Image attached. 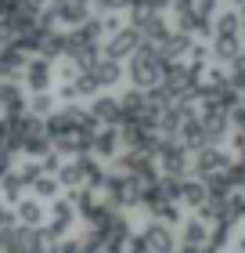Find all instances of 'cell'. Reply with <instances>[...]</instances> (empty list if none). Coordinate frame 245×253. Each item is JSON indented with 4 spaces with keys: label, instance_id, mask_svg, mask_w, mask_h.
<instances>
[{
    "label": "cell",
    "instance_id": "6da1fadb",
    "mask_svg": "<svg viewBox=\"0 0 245 253\" xmlns=\"http://www.w3.org/2000/svg\"><path fill=\"white\" fill-rule=\"evenodd\" d=\"M162 73H166V58L155 51V43H144L130 58V80H134V87H141V90H155L162 84Z\"/></svg>",
    "mask_w": 245,
    "mask_h": 253
},
{
    "label": "cell",
    "instance_id": "7a4b0ae2",
    "mask_svg": "<svg viewBox=\"0 0 245 253\" xmlns=\"http://www.w3.org/2000/svg\"><path fill=\"white\" fill-rule=\"evenodd\" d=\"M22 84H26L29 94H43V90H51V84H54V65H51V58H43V54H29L26 73H22Z\"/></svg>",
    "mask_w": 245,
    "mask_h": 253
},
{
    "label": "cell",
    "instance_id": "3957f363",
    "mask_svg": "<svg viewBox=\"0 0 245 253\" xmlns=\"http://www.w3.org/2000/svg\"><path fill=\"white\" fill-rule=\"evenodd\" d=\"M144 47V37H141V29L137 26H123L119 33H112L108 43H105V54L115 62H123V58H134L137 51Z\"/></svg>",
    "mask_w": 245,
    "mask_h": 253
},
{
    "label": "cell",
    "instance_id": "277c9868",
    "mask_svg": "<svg viewBox=\"0 0 245 253\" xmlns=\"http://www.w3.org/2000/svg\"><path fill=\"white\" fill-rule=\"evenodd\" d=\"M76 217H79V206H76V203H69V199H54V206H51V217H47L51 224H43V228H47V235L58 243V239H62V235L69 232V228H72V221H76Z\"/></svg>",
    "mask_w": 245,
    "mask_h": 253
},
{
    "label": "cell",
    "instance_id": "5b68a950",
    "mask_svg": "<svg viewBox=\"0 0 245 253\" xmlns=\"http://www.w3.org/2000/svg\"><path fill=\"white\" fill-rule=\"evenodd\" d=\"M231 167V159L220 152V148H202V152L195 156V174L209 181V177H216V174H224V170Z\"/></svg>",
    "mask_w": 245,
    "mask_h": 253
},
{
    "label": "cell",
    "instance_id": "8992f818",
    "mask_svg": "<svg viewBox=\"0 0 245 253\" xmlns=\"http://www.w3.org/2000/svg\"><path fill=\"white\" fill-rule=\"evenodd\" d=\"M155 47H159V54H162V58H170V62H180L184 58V54H191V47H195V43H191V33H166V37H162L159 43H155Z\"/></svg>",
    "mask_w": 245,
    "mask_h": 253
},
{
    "label": "cell",
    "instance_id": "52a82bcc",
    "mask_svg": "<svg viewBox=\"0 0 245 253\" xmlns=\"http://www.w3.org/2000/svg\"><path fill=\"white\" fill-rule=\"evenodd\" d=\"M90 116H94L101 126H112V123H123V105L119 98H108V94H98L90 101Z\"/></svg>",
    "mask_w": 245,
    "mask_h": 253
},
{
    "label": "cell",
    "instance_id": "ba28073f",
    "mask_svg": "<svg viewBox=\"0 0 245 253\" xmlns=\"http://www.w3.org/2000/svg\"><path fill=\"white\" fill-rule=\"evenodd\" d=\"M159 159H162V170H170L173 177H184V170H188V152H184V145H170V141H159Z\"/></svg>",
    "mask_w": 245,
    "mask_h": 253
},
{
    "label": "cell",
    "instance_id": "9c48e42d",
    "mask_svg": "<svg viewBox=\"0 0 245 253\" xmlns=\"http://www.w3.org/2000/svg\"><path fill=\"white\" fill-rule=\"evenodd\" d=\"M87 73L94 76V84H98V87H112V84H119L123 65L115 62V58H108V54H101L94 65H87Z\"/></svg>",
    "mask_w": 245,
    "mask_h": 253
},
{
    "label": "cell",
    "instance_id": "30bf717a",
    "mask_svg": "<svg viewBox=\"0 0 245 253\" xmlns=\"http://www.w3.org/2000/svg\"><path fill=\"white\" fill-rule=\"evenodd\" d=\"M119 145H123V130H115V126H98V130H94V145H90V152H94L98 159H108Z\"/></svg>",
    "mask_w": 245,
    "mask_h": 253
},
{
    "label": "cell",
    "instance_id": "8fae6325",
    "mask_svg": "<svg viewBox=\"0 0 245 253\" xmlns=\"http://www.w3.org/2000/svg\"><path fill=\"white\" fill-rule=\"evenodd\" d=\"M15 217H18V224H26V228H43V221H47V213H43V199H22L15 206Z\"/></svg>",
    "mask_w": 245,
    "mask_h": 253
},
{
    "label": "cell",
    "instance_id": "7c38bea8",
    "mask_svg": "<svg viewBox=\"0 0 245 253\" xmlns=\"http://www.w3.org/2000/svg\"><path fill=\"white\" fill-rule=\"evenodd\" d=\"M141 235L148 239V246L155 250V253H173V232H170L166 221H151Z\"/></svg>",
    "mask_w": 245,
    "mask_h": 253
},
{
    "label": "cell",
    "instance_id": "4fadbf2b",
    "mask_svg": "<svg viewBox=\"0 0 245 253\" xmlns=\"http://www.w3.org/2000/svg\"><path fill=\"white\" fill-rule=\"evenodd\" d=\"M29 188V181L22 177V170L15 167L7 177H0V195H4V203H11V206H18L22 203V192Z\"/></svg>",
    "mask_w": 245,
    "mask_h": 253
},
{
    "label": "cell",
    "instance_id": "5bb4252c",
    "mask_svg": "<svg viewBox=\"0 0 245 253\" xmlns=\"http://www.w3.org/2000/svg\"><path fill=\"white\" fill-rule=\"evenodd\" d=\"M238 47H242V37H227V33H216L213 37V58L216 62H235L242 54Z\"/></svg>",
    "mask_w": 245,
    "mask_h": 253
},
{
    "label": "cell",
    "instance_id": "9a60e30c",
    "mask_svg": "<svg viewBox=\"0 0 245 253\" xmlns=\"http://www.w3.org/2000/svg\"><path fill=\"white\" fill-rule=\"evenodd\" d=\"M58 188H62L58 174H40V177L29 185V192L36 195V199H58Z\"/></svg>",
    "mask_w": 245,
    "mask_h": 253
},
{
    "label": "cell",
    "instance_id": "2e32d148",
    "mask_svg": "<svg viewBox=\"0 0 245 253\" xmlns=\"http://www.w3.org/2000/svg\"><path fill=\"white\" fill-rule=\"evenodd\" d=\"M29 112H33V116H51V112H58L54 109V98L47 94V90H43V94H33L29 98Z\"/></svg>",
    "mask_w": 245,
    "mask_h": 253
},
{
    "label": "cell",
    "instance_id": "e0dca14e",
    "mask_svg": "<svg viewBox=\"0 0 245 253\" xmlns=\"http://www.w3.org/2000/svg\"><path fill=\"white\" fill-rule=\"evenodd\" d=\"M231 87H235V90H242V94H245V54H238V58L235 62H231Z\"/></svg>",
    "mask_w": 245,
    "mask_h": 253
},
{
    "label": "cell",
    "instance_id": "ac0fdd59",
    "mask_svg": "<svg viewBox=\"0 0 245 253\" xmlns=\"http://www.w3.org/2000/svg\"><path fill=\"white\" fill-rule=\"evenodd\" d=\"M15 152H7V148H0V177H7L11 170H15Z\"/></svg>",
    "mask_w": 245,
    "mask_h": 253
},
{
    "label": "cell",
    "instance_id": "d6986e66",
    "mask_svg": "<svg viewBox=\"0 0 245 253\" xmlns=\"http://www.w3.org/2000/svg\"><path fill=\"white\" fill-rule=\"evenodd\" d=\"M126 246H130V253H155V250L148 246L144 235H130V239H126Z\"/></svg>",
    "mask_w": 245,
    "mask_h": 253
},
{
    "label": "cell",
    "instance_id": "ffe728a7",
    "mask_svg": "<svg viewBox=\"0 0 245 253\" xmlns=\"http://www.w3.org/2000/svg\"><path fill=\"white\" fill-rule=\"evenodd\" d=\"M15 221H18V217H15V210H7V206L0 203V232H4V228H11Z\"/></svg>",
    "mask_w": 245,
    "mask_h": 253
},
{
    "label": "cell",
    "instance_id": "44dd1931",
    "mask_svg": "<svg viewBox=\"0 0 245 253\" xmlns=\"http://www.w3.org/2000/svg\"><path fill=\"white\" fill-rule=\"evenodd\" d=\"M235 4H245V0H235Z\"/></svg>",
    "mask_w": 245,
    "mask_h": 253
}]
</instances>
